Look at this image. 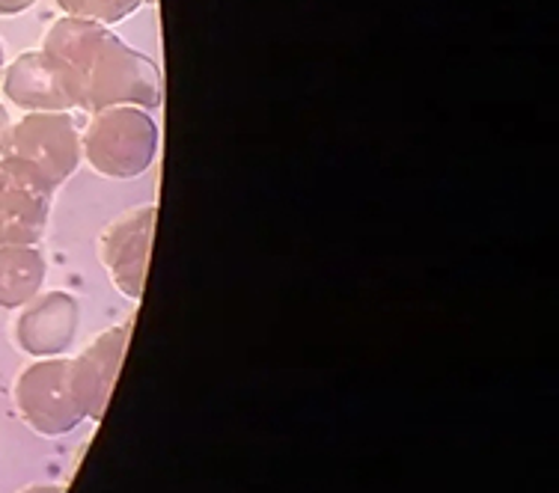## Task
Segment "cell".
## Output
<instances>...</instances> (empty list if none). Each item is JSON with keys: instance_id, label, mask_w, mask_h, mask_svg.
Returning <instances> with one entry per match:
<instances>
[{"instance_id": "6da1fadb", "label": "cell", "mask_w": 559, "mask_h": 493, "mask_svg": "<svg viewBox=\"0 0 559 493\" xmlns=\"http://www.w3.org/2000/svg\"><path fill=\"white\" fill-rule=\"evenodd\" d=\"M43 51L69 65L78 81V108L86 113L114 105L143 110L162 105L164 75L158 63L122 43L105 24L63 15L45 33Z\"/></svg>"}, {"instance_id": "7a4b0ae2", "label": "cell", "mask_w": 559, "mask_h": 493, "mask_svg": "<svg viewBox=\"0 0 559 493\" xmlns=\"http://www.w3.org/2000/svg\"><path fill=\"white\" fill-rule=\"evenodd\" d=\"M158 146H162L158 122L150 110L134 105L96 110L90 113V122L81 131V158L102 179H117V182H129L150 170Z\"/></svg>"}, {"instance_id": "3957f363", "label": "cell", "mask_w": 559, "mask_h": 493, "mask_svg": "<svg viewBox=\"0 0 559 493\" xmlns=\"http://www.w3.org/2000/svg\"><path fill=\"white\" fill-rule=\"evenodd\" d=\"M0 158L55 193L84 161L81 129L72 113H24L10 125Z\"/></svg>"}, {"instance_id": "277c9868", "label": "cell", "mask_w": 559, "mask_h": 493, "mask_svg": "<svg viewBox=\"0 0 559 493\" xmlns=\"http://www.w3.org/2000/svg\"><path fill=\"white\" fill-rule=\"evenodd\" d=\"M3 98L24 113H72L78 108V81L69 65L43 48L24 51L3 65Z\"/></svg>"}, {"instance_id": "5b68a950", "label": "cell", "mask_w": 559, "mask_h": 493, "mask_svg": "<svg viewBox=\"0 0 559 493\" xmlns=\"http://www.w3.org/2000/svg\"><path fill=\"white\" fill-rule=\"evenodd\" d=\"M19 413L36 434L60 437L81 422V410L69 384V360L45 357L27 365L15 381Z\"/></svg>"}, {"instance_id": "8992f818", "label": "cell", "mask_w": 559, "mask_h": 493, "mask_svg": "<svg viewBox=\"0 0 559 493\" xmlns=\"http://www.w3.org/2000/svg\"><path fill=\"white\" fill-rule=\"evenodd\" d=\"M155 224H158V205H140V208H131L122 217H117L98 238V258L108 270L110 282L129 301L143 298Z\"/></svg>"}, {"instance_id": "52a82bcc", "label": "cell", "mask_w": 559, "mask_h": 493, "mask_svg": "<svg viewBox=\"0 0 559 493\" xmlns=\"http://www.w3.org/2000/svg\"><path fill=\"white\" fill-rule=\"evenodd\" d=\"M131 327H134L131 322L110 327L86 348L84 354L69 360V384H72V396H75L81 417H90L98 422L105 408H108L119 365H122V357H126V348H129Z\"/></svg>"}, {"instance_id": "ba28073f", "label": "cell", "mask_w": 559, "mask_h": 493, "mask_svg": "<svg viewBox=\"0 0 559 493\" xmlns=\"http://www.w3.org/2000/svg\"><path fill=\"white\" fill-rule=\"evenodd\" d=\"M55 193L0 158V244L36 246L48 232Z\"/></svg>"}, {"instance_id": "9c48e42d", "label": "cell", "mask_w": 559, "mask_h": 493, "mask_svg": "<svg viewBox=\"0 0 559 493\" xmlns=\"http://www.w3.org/2000/svg\"><path fill=\"white\" fill-rule=\"evenodd\" d=\"M81 306L69 291H45L36 294L15 322V342L24 354L45 360L60 357L75 342Z\"/></svg>"}, {"instance_id": "30bf717a", "label": "cell", "mask_w": 559, "mask_h": 493, "mask_svg": "<svg viewBox=\"0 0 559 493\" xmlns=\"http://www.w3.org/2000/svg\"><path fill=\"white\" fill-rule=\"evenodd\" d=\"M48 262L39 246L0 244V310H22L43 294Z\"/></svg>"}, {"instance_id": "8fae6325", "label": "cell", "mask_w": 559, "mask_h": 493, "mask_svg": "<svg viewBox=\"0 0 559 493\" xmlns=\"http://www.w3.org/2000/svg\"><path fill=\"white\" fill-rule=\"evenodd\" d=\"M146 3H152V0H57V7L63 10V15L105 24V27L126 22L134 12L143 10Z\"/></svg>"}, {"instance_id": "7c38bea8", "label": "cell", "mask_w": 559, "mask_h": 493, "mask_svg": "<svg viewBox=\"0 0 559 493\" xmlns=\"http://www.w3.org/2000/svg\"><path fill=\"white\" fill-rule=\"evenodd\" d=\"M36 3V0H0V19H10V15H22Z\"/></svg>"}, {"instance_id": "4fadbf2b", "label": "cell", "mask_w": 559, "mask_h": 493, "mask_svg": "<svg viewBox=\"0 0 559 493\" xmlns=\"http://www.w3.org/2000/svg\"><path fill=\"white\" fill-rule=\"evenodd\" d=\"M10 110H7V105L0 101V152H3V143H7V134H10Z\"/></svg>"}, {"instance_id": "5bb4252c", "label": "cell", "mask_w": 559, "mask_h": 493, "mask_svg": "<svg viewBox=\"0 0 559 493\" xmlns=\"http://www.w3.org/2000/svg\"><path fill=\"white\" fill-rule=\"evenodd\" d=\"M22 493H63V488H57V484H33V488Z\"/></svg>"}, {"instance_id": "9a60e30c", "label": "cell", "mask_w": 559, "mask_h": 493, "mask_svg": "<svg viewBox=\"0 0 559 493\" xmlns=\"http://www.w3.org/2000/svg\"><path fill=\"white\" fill-rule=\"evenodd\" d=\"M3 65H7V51H3V43H0V75H3Z\"/></svg>"}]
</instances>
